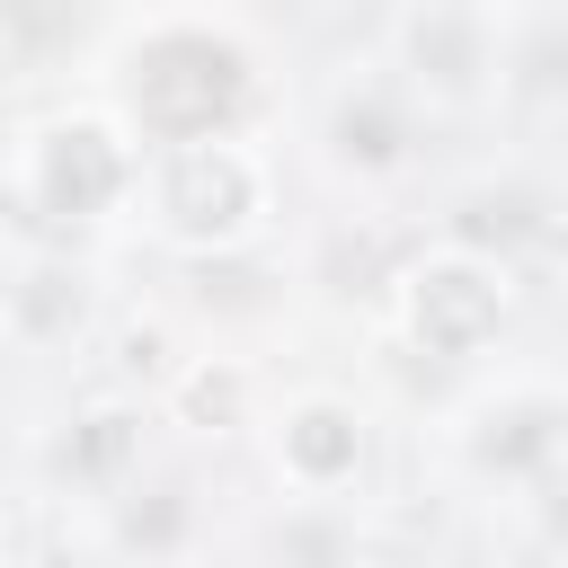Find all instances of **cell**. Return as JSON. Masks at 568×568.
I'll use <instances>...</instances> for the list:
<instances>
[{"label":"cell","mask_w":568,"mask_h":568,"mask_svg":"<svg viewBox=\"0 0 568 568\" xmlns=\"http://www.w3.org/2000/svg\"><path fill=\"white\" fill-rule=\"evenodd\" d=\"M390 71L426 115H479L506 89V27L488 0H408L390 18Z\"/></svg>","instance_id":"5"},{"label":"cell","mask_w":568,"mask_h":568,"mask_svg":"<svg viewBox=\"0 0 568 568\" xmlns=\"http://www.w3.org/2000/svg\"><path fill=\"white\" fill-rule=\"evenodd\" d=\"M532 231H541V195L515 186V178H497V186H462V195L444 204V240L488 248V257H515Z\"/></svg>","instance_id":"15"},{"label":"cell","mask_w":568,"mask_h":568,"mask_svg":"<svg viewBox=\"0 0 568 568\" xmlns=\"http://www.w3.org/2000/svg\"><path fill=\"white\" fill-rule=\"evenodd\" d=\"M364 524L346 497H284L257 524V568H364Z\"/></svg>","instance_id":"11"},{"label":"cell","mask_w":568,"mask_h":568,"mask_svg":"<svg viewBox=\"0 0 568 568\" xmlns=\"http://www.w3.org/2000/svg\"><path fill=\"white\" fill-rule=\"evenodd\" d=\"M0 311H9V346L18 355H71L89 337L98 284H89V266L62 240H18V266H9Z\"/></svg>","instance_id":"9"},{"label":"cell","mask_w":568,"mask_h":568,"mask_svg":"<svg viewBox=\"0 0 568 568\" xmlns=\"http://www.w3.org/2000/svg\"><path fill=\"white\" fill-rule=\"evenodd\" d=\"M453 462L470 479H506V488H541L550 470H568V390L550 382H497L453 417Z\"/></svg>","instance_id":"6"},{"label":"cell","mask_w":568,"mask_h":568,"mask_svg":"<svg viewBox=\"0 0 568 568\" xmlns=\"http://www.w3.org/2000/svg\"><path fill=\"white\" fill-rule=\"evenodd\" d=\"M151 408L160 399H142V390H115V399H89L80 417H71V435H62V479L80 488V497H115V488H133L142 479V444H151Z\"/></svg>","instance_id":"10"},{"label":"cell","mask_w":568,"mask_h":568,"mask_svg":"<svg viewBox=\"0 0 568 568\" xmlns=\"http://www.w3.org/2000/svg\"><path fill=\"white\" fill-rule=\"evenodd\" d=\"M160 417L186 426V435H231V426H248V417H257V373H248V355H186L178 382L160 390Z\"/></svg>","instance_id":"12"},{"label":"cell","mask_w":568,"mask_h":568,"mask_svg":"<svg viewBox=\"0 0 568 568\" xmlns=\"http://www.w3.org/2000/svg\"><path fill=\"white\" fill-rule=\"evenodd\" d=\"M506 98L568 106V0H541L506 27Z\"/></svg>","instance_id":"14"},{"label":"cell","mask_w":568,"mask_h":568,"mask_svg":"<svg viewBox=\"0 0 568 568\" xmlns=\"http://www.w3.org/2000/svg\"><path fill=\"white\" fill-rule=\"evenodd\" d=\"M142 9H213V0H142Z\"/></svg>","instance_id":"17"},{"label":"cell","mask_w":568,"mask_h":568,"mask_svg":"<svg viewBox=\"0 0 568 568\" xmlns=\"http://www.w3.org/2000/svg\"><path fill=\"white\" fill-rule=\"evenodd\" d=\"M390 320H399V337H408L426 364H479V355L506 337V320H515V257L435 240V248H417V257L399 266Z\"/></svg>","instance_id":"4"},{"label":"cell","mask_w":568,"mask_h":568,"mask_svg":"<svg viewBox=\"0 0 568 568\" xmlns=\"http://www.w3.org/2000/svg\"><path fill=\"white\" fill-rule=\"evenodd\" d=\"M142 178H151V142L98 98V106H53L18 124L9 151V213L18 240H62L80 248L89 231L142 213Z\"/></svg>","instance_id":"2"},{"label":"cell","mask_w":568,"mask_h":568,"mask_svg":"<svg viewBox=\"0 0 568 568\" xmlns=\"http://www.w3.org/2000/svg\"><path fill=\"white\" fill-rule=\"evenodd\" d=\"M195 532V506H186V479H133L106 497V541L142 568H169Z\"/></svg>","instance_id":"13"},{"label":"cell","mask_w":568,"mask_h":568,"mask_svg":"<svg viewBox=\"0 0 568 568\" xmlns=\"http://www.w3.org/2000/svg\"><path fill=\"white\" fill-rule=\"evenodd\" d=\"M266 462H275V488L293 497H346L373 462V417L346 390H293L266 417Z\"/></svg>","instance_id":"7"},{"label":"cell","mask_w":568,"mask_h":568,"mask_svg":"<svg viewBox=\"0 0 568 568\" xmlns=\"http://www.w3.org/2000/svg\"><path fill=\"white\" fill-rule=\"evenodd\" d=\"M106 106L151 151L240 133L257 106V53L213 9H142V27L106 53Z\"/></svg>","instance_id":"1"},{"label":"cell","mask_w":568,"mask_h":568,"mask_svg":"<svg viewBox=\"0 0 568 568\" xmlns=\"http://www.w3.org/2000/svg\"><path fill=\"white\" fill-rule=\"evenodd\" d=\"M532 515H541V541H550V559H568V470H550V479L532 488Z\"/></svg>","instance_id":"16"},{"label":"cell","mask_w":568,"mask_h":568,"mask_svg":"<svg viewBox=\"0 0 568 568\" xmlns=\"http://www.w3.org/2000/svg\"><path fill=\"white\" fill-rule=\"evenodd\" d=\"M266 204H275V169H266V151H257L248 133H213V142H169V151H151L142 213H151V231H160L178 257L257 248Z\"/></svg>","instance_id":"3"},{"label":"cell","mask_w":568,"mask_h":568,"mask_svg":"<svg viewBox=\"0 0 568 568\" xmlns=\"http://www.w3.org/2000/svg\"><path fill=\"white\" fill-rule=\"evenodd\" d=\"M320 151H328L337 178H364V186L373 178H399L417 160V98H408V80L399 71L337 80L328 106H320Z\"/></svg>","instance_id":"8"}]
</instances>
